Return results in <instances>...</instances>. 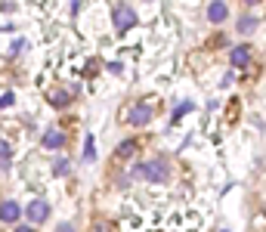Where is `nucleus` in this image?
<instances>
[{"instance_id": "f257e3e1", "label": "nucleus", "mask_w": 266, "mask_h": 232, "mask_svg": "<svg viewBox=\"0 0 266 232\" xmlns=\"http://www.w3.org/2000/svg\"><path fill=\"white\" fill-rule=\"evenodd\" d=\"M167 161L164 158H152V161H145V164H136L133 167V177H142V180H149V183H167Z\"/></svg>"}, {"instance_id": "f03ea898", "label": "nucleus", "mask_w": 266, "mask_h": 232, "mask_svg": "<svg viewBox=\"0 0 266 232\" xmlns=\"http://www.w3.org/2000/svg\"><path fill=\"white\" fill-rule=\"evenodd\" d=\"M111 22H115V28L124 34V31H130V28L139 22V16H136V10H133L130 4H118L115 10H111Z\"/></svg>"}, {"instance_id": "7ed1b4c3", "label": "nucleus", "mask_w": 266, "mask_h": 232, "mask_svg": "<svg viewBox=\"0 0 266 232\" xmlns=\"http://www.w3.org/2000/svg\"><path fill=\"white\" fill-rule=\"evenodd\" d=\"M25 217H28L31 226L47 223V220H50V201H44V198H31L28 208H25Z\"/></svg>"}, {"instance_id": "20e7f679", "label": "nucleus", "mask_w": 266, "mask_h": 232, "mask_svg": "<svg viewBox=\"0 0 266 232\" xmlns=\"http://www.w3.org/2000/svg\"><path fill=\"white\" fill-rule=\"evenodd\" d=\"M152 118H155V108L149 102H136L127 111V124H133V127H145V124H152Z\"/></svg>"}, {"instance_id": "39448f33", "label": "nucleus", "mask_w": 266, "mask_h": 232, "mask_svg": "<svg viewBox=\"0 0 266 232\" xmlns=\"http://www.w3.org/2000/svg\"><path fill=\"white\" fill-rule=\"evenodd\" d=\"M74 96H78V87H56V90H50V105L53 108H68L71 102H74Z\"/></svg>"}, {"instance_id": "423d86ee", "label": "nucleus", "mask_w": 266, "mask_h": 232, "mask_svg": "<svg viewBox=\"0 0 266 232\" xmlns=\"http://www.w3.org/2000/svg\"><path fill=\"white\" fill-rule=\"evenodd\" d=\"M226 19H229V7H226L223 0H211L208 4V22L211 25H223Z\"/></svg>"}, {"instance_id": "0eeeda50", "label": "nucleus", "mask_w": 266, "mask_h": 232, "mask_svg": "<svg viewBox=\"0 0 266 232\" xmlns=\"http://www.w3.org/2000/svg\"><path fill=\"white\" fill-rule=\"evenodd\" d=\"M251 56H254V50H251L248 44H239V47L229 50V65H232V68H245V65L251 62Z\"/></svg>"}, {"instance_id": "6e6552de", "label": "nucleus", "mask_w": 266, "mask_h": 232, "mask_svg": "<svg viewBox=\"0 0 266 232\" xmlns=\"http://www.w3.org/2000/svg\"><path fill=\"white\" fill-rule=\"evenodd\" d=\"M41 146H44V149H50V152H56V149H65V133H62V130H56V127H50V130H44V136H41Z\"/></svg>"}, {"instance_id": "1a4fd4ad", "label": "nucleus", "mask_w": 266, "mask_h": 232, "mask_svg": "<svg viewBox=\"0 0 266 232\" xmlns=\"http://www.w3.org/2000/svg\"><path fill=\"white\" fill-rule=\"evenodd\" d=\"M22 217V208L13 201V198H7V201H0V220L4 223H16Z\"/></svg>"}, {"instance_id": "9d476101", "label": "nucleus", "mask_w": 266, "mask_h": 232, "mask_svg": "<svg viewBox=\"0 0 266 232\" xmlns=\"http://www.w3.org/2000/svg\"><path fill=\"white\" fill-rule=\"evenodd\" d=\"M260 28V19H254V16H242L239 19V34H254Z\"/></svg>"}, {"instance_id": "9b49d317", "label": "nucleus", "mask_w": 266, "mask_h": 232, "mask_svg": "<svg viewBox=\"0 0 266 232\" xmlns=\"http://www.w3.org/2000/svg\"><path fill=\"white\" fill-rule=\"evenodd\" d=\"M136 146H139L136 139H124V142L118 146V152H115V158H118V161H124V158H130V155L136 152Z\"/></svg>"}, {"instance_id": "f8f14e48", "label": "nucleus", "mask_w": 266, "mask_h": 232, "mask_svg": "<svg viewBox=\"0 0 266 232\" xmlns=\"http://www.w3.org/2000/svg\"><path fill=\"white\" fill-rule=\"evenodd\" d=\"M84 161L90 164V161H96V146H93V136H87V142H84Z\"/></svg>"}, {"instance_id": "ddd939ff", "label": "nucleus", "mask_w": 266, "mask_h": 232, "mask_svg": "<svg viewBox=\"0 0 266 232\" xmlns=\"http://www.w3.org/2000/svg\"><path fill=\"white\" fill-rule=\"evenodd\" d=\"M186 111H192V102H183V105H176V108H173V118H170V124H180V118H183Z\"/></svg>"}, {"instance_id": "4468645a", "label": "nucleus", "mask_w": 266, "mask_h": 232, "mask_svg": "<svg viewBox=\"0 0 266 232\" xmlns=\"http://www.w3.org/2000/svg\"><path fill=\"white\" fill-rule=\"evenodd\" d=\"M68 170H71V161H68V158H59V161L53 164V173H56V177H65Z\"/></svg>"}, {"instance_id": "2eb2a0df", "label": "nucleus", "mask_w": 266, "mask_h": 232, "mask_svg": "<svg viewBox=\"0 0 266 232\" xmlns=\"http://www.w3.org/2000/svg\"><path fill=\"white\" fill-rule=\"evenodd\" d=\"M10 155H13V149H10V142H7L4 136H0V158H4V161H10Z\"/></svg>"}, {"instance_id": "dca6fc26", "label": "nucleus", "mask_w": 266, "mask_h": 232, "mask_svg": "<svg viewBox=\"0 0 266 232\" xmlns=\"http://www.w3.org/2000/svg\"><path fill=\"white\" fill-rule=\"evenodd\" d=\"M13 102H16V96H13V93H4V96H0V108H10Z\"/></svg>"}, {"instance_id": "f3484780", "label": "nucleus", "mask_w": 266, "mask_h": 232, "mask_svg": "<svg viewBox=\"0 0 266 232\" xmlns=\"http://www.w3.org/2000/svg\"><path fill=\"white\" fill-rule=\"evenodd\" d=\"M22 47H25V41H16V44H13V50H10V56H19V53H22Z\"/></svg>"}, {"instance_id": "a211bd4d", "label": "nucleus", "mask_w": 266, "mask_h": 232, "mask_svg": "<svg viewBox=\"0 0 266 232\" xmlns=\"http://www.w3.org/2000/svg\"><path fill=\"white\" fill-rule=\"evenodd\" d=\"M56 232H74V226H71V223H59Z\"/></svg>"}, {"instance_id": "6ab92c4d", "label": "nucleus", "mask_w": 266, "mask_h": 232, "mask_svg": "<svg viewBox=\"0 0 266 232\" xmlns=\"http://www.w3.org/2000/svg\"><path fill=\"white\" fill-rule=\"evenodd\" d=\"M13 232H34V226H31V223H22V226H16Z\"/></svg>"}, {"instance_id": "aec40b11", "label": "nucleus", "mask_w": 266, "mask_h": 232, "mask_svg": "<svg viewBox=\"0 0 266 232\" xmlns=\"http://www.w3.org/2000/svg\"><path fill=\"white\" fill-rule=\"evenodd\" d=\"M245 7H257V4H263V0H242Z\"/></svg>"}, {"instance_id": "412c9836", "label": "nucleus", "mask_w": 266, "mask_h": 232, "mask_svg": "<svg viewBox=\"0 0 266 232\" xmlns=\"http://www.w3.org/2000/svg\"><path fill=\"white\" fill-rule=\"evenodd\" d=\"M220 232H229V229H220Z\"/></svg>"}]
</instances>
